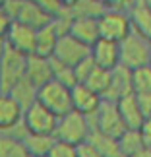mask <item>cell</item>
<instances>
[{
	"label": "cell",
	"instance_id": "7a4b0ae2",
	"mask_svg": "<svg viewBox=\"0 0 151 157\" xmlns=\"http://www.w3.org/2000/svg\"><path fill=\"white\" fill-rule=\"evenodd\" d=\"M27 60L29 56L10 49L4 43L2 60H0V93H8L17 82H21L27 74Z\"/></svg>",
	"mask_w": 151,
	"mask_h": 157
},
{
	"label": "cell",
	"instance_id": "ffe728a7",
	"mask_svg": "<svg viewBox=\"0 0 151 157\" xmlns=\"http://www.w3.org/2000/svg\"><path fill=\"white\" fill-rule=\"evenodd\" d=\"M89 142L99 149L103 157H124L122 151H120L118 138H111V136H105L101 132L93 130L91 136H89Z\"/></svg>",
	"mask_w": 151,
	"mask_h": 157
},
{
	"label": "cell",
	"instance_id": "d590c367",
	"mask_svg": "<svg viewBox=\"0 0 151 157\" xmlns=\"http://www.w3.org/2000/svg\"><path fill=\"white\" fill-rule=\"evenodd\" d=\"M2 47H4V43H0V60H2Z\"/></svg>",
	"mask_w": 151,
	"mask_h": 157
},
{
	"label": "cell",
	"instance_id": "7402d4cb",
	"mask_svg": "<svg viewBox=\"0 0 151 157\" xmlns=\"http://www.w3.org/2000/svg\"><path fill=\"white\" fill-rule=\"evenodd\" d=\"M0 157H31V153L17 136L0 134Z\"/></svg>",
	"mask_w": 151,
	"mask_h": 157
},
{
	"label": "cell",
	"instance_id": "6da1fadb",
	"mask_svg": "<svg viewBox=\"0 0 151 157\" xmlns=\"http://www.w3.org/2000/svg\"><path fill=\"white\" fill-rule=\"evenodd\" d=\"M91 132H93L91 118L81 114V113H77V111H72V113L58 118L56 130H54V138L60 142L72 144V146H80V144L89 140Z\"/></svg>",
	"mask_w": 151,
	"mask_h": 157
},
{
	"label": "cell",
	"instance_id": "4316f807",
	"mask_svg": "<svg viewBox=\"0 0 151 157\" xmlns=\"http://www.w3.org/2000/svg\"><path fill=\"white\" fill-rule=\"evenodd\" d=\"M12 23H14V17H12L10 12L2 6V8H0V43H4V41H6Z\"/></svg>",
	"mask_w": 151,
	"mask_h": 157
},
{
	"label": "cell",
	"instance_id": "8fae6325",
	"mask_svg": "<svg viewBox=\"0 0 151 157\" xmlns=\"http://www.w3.org/2000/svg\"><path fill=\"white\" fill-rule=\"evenodd\" d=\"M23 107L10 93H0V134H16L21 128Z\"/></svg>",
	"mask_w": 151,
	"mask_h": 157
},
{
	"label": "cell",
	"instance_id": "30bf717a",
	"mask_svg": "<svg viewBox=\"0 0 151 157\" xmlns=\"http://www.w3.org/2000/svg\"><path fill=\"white\" fill-rule=\"evenodd\" d=\"M4 43L10 49L25 54V56H31V54H35V47H37V29L23 25L20 21H14Z\"/></svg>",
	"mask_w": 151,
	"mask_h": 157
},
{
	"label": "cell",
	"instance_id": "2e32d148",
	"mask_svg": "<svg viewBox=\"0 0 151 157\" xmlns=\"http://www.w3.org/2000/svg\"><path fill=\"white\" fill-rule=\"evenodd\" d=\"M101 103H103L101 95L91 91V89L87 86H83V83H77L76 87H72V105H74V111L91 118V117H95V113L99 111Z\"/></svg>",
	"mask_w": 151,
	"mask_h": 157
},
{
	"label": "cell",
	"instance_id": "74e56055",
	"mask_svg": "<svg viewBox=\"0 0 151 157\" xmlns=\"http://www.w3.org/2000/svg\"><path fill=\"white\" fill-rule=\"evenodd\" d=\"M143 2H145V4L149 6V8H151V0H143Z\"/></svg>",
	"mask_w": 151,
	"mask_h": 157
},
{
	"label": "cell",
	"instance_id": "3957f363",
	"mask_svg": "<svg viewBox=\"0 0 151 157\" xmlns=\"http://www.w3.org/2000/svg\"><path fill=\"white\" fill-rule=\"evenodd\" d=\"M120 64L128 70L151 64V43L134 29L124 41H120Z\"/></svg>",
	"mask_w": 151,
	"mask_h": 157
},
{
	"label": "cell",
	"instance_id": "603a6c76",
	"mask_svg": "<svg viewBox=\"0 0 151 157\" xmlns=\"http://www.w3.org/2000/svg\"><path fill=\"white\" fill-rule=\"evenodd\" d=\"M83 86H87L91 91H95L101 97H105V93L108 91V86H111V70H103L99 66H95L93 72L85 78Z\"/></svg>",
	"mask_w": 151,
	"mask_h": 157
},
{
	"label": "cell",
	"instance_id": "cb8c5ba5",
	"mask_svg": "<svg viewBox=\"0 0 151 157\" xmlns=\"http://www.w3.org/2000/svg\"><path fill=\"white\" fill-rule=\"evenodd\" d=\"M132 89L136 95L151 93V64L132 70Z\"/></svg>",
	"mask_w": 151,
	"mask_h": 157
},
{
	"label": "cell",
	"instance_id": "52a82bcc",
	"mask_svg": "<svg viewBox=\"0 0 151 157\" xmlns=\"http://www.w3.org/2000/svg\"><path fill=\"white\" fill-rule=\"evenodd\" d=\"M37 101L41 105H45L51 113H54L58 118L74 111V105H72V89L62 86L56 80L49 82L47 86H43L39 89Z\"/></svg>",
	"mask_w": 151,
	"mask_h": 157
},
{
	"label": "cell",
	"instance_id": "d6986e66",
	"mask_svg": "<svg viewBox=\"0 0 151 157\" xmlns=\"http://www.w3.org/2000/svg\"><path fill=\"white\" fill-rule=\"evenodd\" d=\"M17 138L23 142V146L31 153V157L49 155L52 144H54V136H37V134H29L25 130H21V134Z\"/></svg>",
	"mask_w": 151,
	"mask_h": 157
},
{
	"label": "cell",
	"instance_id": "9c48e42d",
	"mask_svg": "<svg viewBox=\"0 0 151 157\" xmlns=\"http://www.w3.org/2000/svg\"><path fill=\"white\" fill-rule=\"evenodd\" d=\"M91 124H93V130H97L105 136H111V138H120L128 130L118 113L116 103L105 101V99H103L99 111L95 113V117H91Z\"/></svg>",
	"mask_w": 151,
	"mask_h": 157
},
{
	"label": "cell",
	"instance_id": "5b68a950",
	"mask_svg": "<svg viewBox=\"0 0 151 157\" xmlns=\"http://www.w3.org/2000/svg\"><path fill=\"white\" fill-rule=\"evenodd\" d=\"M99 21V33L101 39H108V41H124L128 35L132 33V17L130 12H122V10H111L107 8L103 14L97 17Z\"/></svg>",
	"mask_w": 151,
	"mask_h": 157
},
{
	"label": "cell",
	"instance_id": "f35d334b",
	"mask_svg": "<svg viewBox=\"0 0 151 157\" xmlns=\"http://www.w3.org/2000/svg\"><path fill=\"white\" fill-rule=\"evenodd\" d=\"M41 157H49V155H41Z\"/></svg>",
	"mask_w": 151,
	"mask_h": 157
},
{
	"label": "cell",
	"instance_id": "1f68e13d",
	"mask_svg": "<svg viewBox=\"0 0 151 157\" xmlns=\"http://www.w3.org/2000/svg\"><path fill=\"white\" fill-rule=\"evenodd\" d=\"M140 132H142V138H143V142H145V146L151 147V117L145 118V122L142 124Z\"/></svg>",
	"mask_w": 151,
	"mask_h": 157
},
{
	"label": "cell",
	"instance_id": "9a60e30c",
	"mask_svg": "<svg viewBox=\"0 0 151 157\" xmlns=\"http://www.w3.org/2000/svg\"><path fill=\"white\" fill-rule=\"evenodd\" d=\"M25 78L33 83L37 89L47 86L49 82L54 80V64L52 58H45V56H37L31 54L27 60V74Z\"/></svg>",
	"mask_w": 151,
	"mask_h": 157
},
{
	"label": "cell",
	"instance_id": "e575fe53",
	"mask_svg": "<svg viewBox=\"0 0 151 157\" xmlns=\"http://www.w3.org/2000/svg\"><path fill=\"white\" fill-rule=\"evenodd\" d=\"M130 157H151V147H142L140 151H136V153H132Z\"/></svg>",
	"mask_w": 151,
	"mask_h": 157
},
{
	"label": "cell",
	"instance_id": "ac0fdd59",
	"mask_svg": "<svg viewBox=\"0 0 151 157\" xmlns=\"http://www.w3.org/2000/svg\"><path fill=\"white\" fill-rule=\"evenodd\" d=\"M130 17L134 31H138L151 43V8L143 0H136V4L130 10Z\"/></svg>",
	"mask_w": 151,
	"mask_h": 157
},
{
	"label": "cell",
	"instance_id": "f1b7e54d",
	"mask_svg": "<svg viewBox=\"0 0 151 157\" xmlns=\"http://www.w3.org/2000/svg\"><path fill=\"white\" fill-rule=\"evenodd\" d=\"M76 155L77 157H103L101 151L89 140L83 142V144H80V146H76Z\"/></svg>",
	"mask_w": 151,
	"mask_h": 157
},
{
	"label": "cell",
	"instance_id": "484cf974",
	"mask_svg": "<svg viewBox=\"0 0 151 157\" xmlns=\"http://www.w3.org/2000/svg\"><path fill=\"white\" fill-rule=\"evenodd\" d=\"M49 157H77L76 155V146L60 142V140L54 138V144H52V147L49 151Z\"/></svg>",
	"mask_w": 151,
	"mask_h": 157
},
{
	"label": "cell",
	"instance_id": "8d00e7d4",
	"mask_svg": "<svg viewBox=\"0 0 151 157\" xmlns=\"http://www.w3.org/2000/svg\"><path fill=\"white\" fill-rule=\"evenodd\" d=\"M6 2H8V0H0V8H2V6H6Z\"/></svg>",
	"mask_w": 151,
	"mask_h": 157
},
{
	"label": "cell",
	"instance_id": "277c9868",
	"mask_svg": "<svg viewBox=\"0 0 151 157\" xmlns=\"http://www.w3.org/2000/svg\"><path fill=\"white\" fill-rule=\"evenodd\" d=\"M4 8L10 12L14 21H20L33 29H41L54 20L52 14H49L45 8H41L33 0H8Z\"/></svg>",
	"mask_w": 151,
	"mask_h": 157
},
{
	"label": "cell",
	"instance_id": "f546056e",
	"mask_svg": "<svg viewBox=\"0 0 151 157\" xmlns=\"http://www.w3.org/2000/svg\"><path fill=\"white\" fill-rule=\"evenodd\" d=\"M103 4L111 10H122V12H130L132 6L136 4V0H103Z\"/></svg>",
	"mask_w": 151,
	"mask_h": 157
},
{
	"label": "cell",
	"instance_id": "5bb4252c",
	"mask_svg": "<svg viewBox=\"0 0 151 157\" xmlns=\"http://www.w3.org/2000/svg\"><path fill=\"white\" fill-rule=\"evenodd\" d=\"M130 93H134V89H132V70L120 64L114 70H111V86H108V91L105 93L103 99L118 103L122 97Z\"/></svg>",
	"mask_w": 151,
	"mask_h": 157
},
{
	"label": "cell",
	"instance_id": "d4e9b609",
	"mask_svg": "<svg viewBox=\"0 0 151 157\" xmlns=\"http://www.w3.org/2000/svg\"><path fill=\"white\" fill-rule=\"evenodd\" d=\"M118 144H120V151H122L124 157H130L132 153H136L142 147H145V142H143L140 130H126L118 138Z\"/></svg>",
	"mask_w": 151,
	"mask_h": 157
},
{
	"label": "cell",
	"instance_id": "ba28073f",
	"mask_svg": "<svg viewBox=\"0 0 151 157\" xmlns=\"http://www.w3.org/2000/svg\"><path fill=\"white\" fill-rule=\"evenodd\" d=\"M91 56V47H87L85 43L77 41L76 37H72L70 33L60 35L56 49H54L52 60L68 68H76L80 62H83L85 58Z\"/></svg>",
	"mask_w": 151,
	"mask_h": 157
},
{
	"label": "cell",
	"instance_id": "d6a6232c",
	"mask_svg": "<svg viewBox=\"0 0 151 157\" xmlns=\"http://www.w3.org/2000/svg\"><path fill=\"white\" fill-rule=\"evenodd\" d=\"M138 101H140V107L143 114H145V118L151 117V93L149 95H138Z\"/></svg>",
	"mask_w": 151,
	"mask_h": 157
},
{
	"label": "cell",
	"instance_id": "836d02e7",
	"mask_svg": "<svg viewBox=\"0 0 151 157\" xmlns=\"http://www.w3.org/2000/svg\"><path fill=\"white\" fill-rule=\"evenodd\" d=\"M58 2H60V6H62V10H64V12H70L77 2H80V0H58Z\"/></svg>",
	"mask_w": 151,
	"mask_h": 157
},
{
	"label": "cell",
	"instance_id": "8992f818",
	"mask_svg": "<svg viewBox=\"0 0 151 157\" xmlns=\"http://www.w3.org/2000/svg\"><path fill=\"white\" fill-rule=\"evenodd\" d=\"M58 124V117L54 113H51L45 105H41L39 101H35L33 105H29L23 111V120L21 126L23 130L29 134H37V136H54Z\"/></svg>",
	"mask_w": 151,
	"mask_h": 157
},
{
	"label": "cell",
	"instance_id": "4fadbf2b",
	"mask_svg": "<svg viewBox=\"0 0 151 157\" xmlns=\"http://www.w3.org/2000/svg\"><path fill=\"white\" fill-rule=\"evenodd\" d=\"M91 58L95 66L103 70H114L120 66V43L108 39H99L91 47Z\"/></svg>",
	"mask_w": 151,
	"mask_h": 157
},
{
	"label": "cell",
	"instance_id": "83f0119b",
	"mask_svg": "<svg viewBox=\"0 0 151 157\" xmlns=\"http://www.w3.org/2000/svg\"><path fill=\"white\" fill-rule=\"evenodd\" d=\"M93 68H95V62H93V58H91V56H89V58H85L83 62H80V64H77L76 68H74L77 82H80V83H83V82H85V78H87V76L93 72Z\"/></svg>",
	"mask_w": 151,
	"mask_h": 157
},
{
	"label": "cell",
	"instance_id": "7c38bea8",
	"mask_svg": "<svg viewBox=\"0 0 151 157\" xmlns=\"http://www.w3.org/2000/svg\"><path fill=\"white\" fill-rule=\"evenodd\" d=\"M68 33L77 41L85 43L87 47H93L101 39L97 17H89V16H70Z\"/></svg>",
	"mask_w": 151,
	"mask_h": 157
},
{
	"label": "cell",
	"instance_id": "e0dca14e",
	"mask_svg": "<svg viewBox=\"0 0 151 157\" xmlns=\"http://www.w3.org/2000/svg\"><path fill=\"white\" fill-rule=\"evenodd\" d=\"M116 107H118V113H120V117H122L128 130H140L142 124L145 122V114L142 111L136 93H130L126 97H122L116 103Z\"/></svg>",
	"mask_w": 151,
	"mask_h": 157
},
{
	"label": "cell",
	"instance_id": "44dd1931",
	"mask_svg": "<svg viewBox=\"0 0 151 157\" xmlns=\"http://www.w3.org/2000/svg\"><path fill=\"white\" fill-rule=\"evenodd\" d=\"M8 93H10L12 97H14L17 103L23 107V111H25L29 105H33L35 101H37V93H39V89L35 87L33 83L27 80V78H23V80H21V82H17Z\"/></svg>",
	"mask_w": 151,
	"mask_h": 157
},
{
	"label": "cell",
	"instance_id": "4dcf8cb0",
	"mask_svg": "<svg viewBox=\"0 0 151 157\" xmlns=\"http://www.w3.org/2000/svg\"><path fill=\"white\" fill-rule=\"evenodd\" d=\"M33 2H37V4L41 6V8H45V10L49 12V14H52L54 17H56V16H60V14L64 12L58 0H33Z\"/></svg>",
	"mask_w": 151,
	"mask_h": 157
}]
</instances>
